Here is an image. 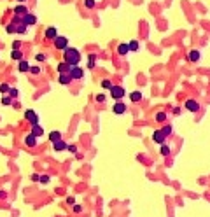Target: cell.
I'll use <instances>...</instances> for the list:
<instances>
[{
  "label": "cell",
  "mask_w": 210,
  "mask_h": 217,
  "mask_svg": "<svg viewBox=\"0 0 210 217\" xmlns=\"http://www.w3.org/2000/svg\"><path fill=\"white\" fill-rule=\"evenodd\" d=\"M65 61L70 65V67H77L79 61H81V53L75 49V47H67L65 51Z\"/></svg>",
  "instance_id": "1"
},
{
  "label": "cell",
  "mask_w": 210,
  "mask_h": 217,
  "mask_svg": "<svg viewBox=\"0 0 210 217\" xmlns=\"http://www.w3.org/2000/svg\"><path fill=\"white\" fill-rule=\"evenodd\" d=\"M53 44H54V47H56V49L65 51V49L68 47V39H67L65 35H58V37L53 40Z\"/></svg>",
  "instance_id": "2"
},
{
  "label": "cell",
  "mask_w": 210,
  "mask_h": 217,
  "mask_svg": "<svg viewBox=\"0 0 210 217\" xmlns=\"http://www.w3.org/2000/svg\"><path fill=\"white\" fill-rule=\"evenodd\" d=\"M124 95H126V91H124V88H123V86H116V84H114V86L110 88V96H112V98L121 100Z\"/></svg>",
  "instance_id": "3"
},
{
  "label": "cell",
  "mask_w": 210,
  "mask_h": 217,
  "mask_svg": "<svg viewBox=\"0 0 210 217\" xmlns=\"http://www.w3.org/2000/svg\"><path fill=\"white\" fill-rule=\"evenodd\" d=\"M68 74H70L72 81H79V79H82V77H84V70H82L79 65H77V67H72Z\"/></svg>",
  "instance_id": "4"
},
{
  "label": "cell",
  "mask_w": 210,
  "mask_h": 217,
  "mask_svg": "<svg viewBox=\"0 0 210 217\" xmlns=\"http://www.w3.org/2000/svg\"><path fill=\"white\" fill-rule=\"evenodd\" d=\"M25 119L30 121L32 126H33V124H39V114H35V110H32V109L25 110Z\"/></svg>",
  "instance_id": "5"
},
{
  "label": "cell",
  "mask_w": 210,
  "mask_h": 217,
  "mask_svg": "<svg viewBox=\"0 0 210 217\" xmlns=\"http://www.w3.org/2000/svg\"><path fill=\"white\" fill-rule=\"evenodd\" d=\"M21 23L23 25H26V26H32V25H35L37 23V18L33 16V14H25V16H21Z\"/></svg>",
  "instance_id": "6"
},
{
  "label": "cell",
  "mask_w": 210,
  "mask_h": 217,
  "mask_svg": "<svg viewBox=\"0 0 210 217\" xmlns=\"http://www.w3.org/2000/svg\"><path fill=\"white\" fill-rule=\"evenodd\" d=\"M184 107H186L188 110H191V112H198V110H200V103H198L196 100H186Z\"/></svg>",
  "instance_id": "7"
},
{
  "label": "cell",
  "mask_w": 210,
  "mask_h": 217,
  "mask_svg": "<svg viewBox=\"0 0 210 217\" xmlns=\"http://www.w3.org/2000/svg\"><path fill=\"white\" fill-rule=\"evenodd\" d=\"M152 140H154L156 144H159V145H161V144H165L166 137L163 135V131H161V130H156V131L152 133Z\"/></svg>",
  "instance_id": "8"
},
{
  "label": "cell",
  "mask_w": 210,
  "mask_h": 217,
  "mask_svg": "<svg viewBox=\"0 0 210 217\" xmlns=\"http://www.w3.org/2000/svg\"><path fill=\"white\" fill-rule=\"evenodd\" d=\"M37 144H39V140H37V137H35V135H32V133H30V135H26V137H25V145H26V147H35Z\"/></svg>",
  "instance_id": "9"
},
{
  "label": "cell",
  "mask_w": 210,
  "mask_h": 217,
  "mask_svg": "<svg viewBox=\"0 0 210 217\" xmlns=\"http://www.w3.org/2000/svg\"><path fill=\"white\" fill-rule=\"evenodd\" d=\"M68 147V144L67 142H63V138L61 140H56V142H53V151H56V152H60V151H65Z\"/></svg>",
  "instance_id": "10"
},
{
  "label": "cell",
  "mask_w": 210,
  "mask_h": 217,
  "mask_svg": "<svg viewBox=\"0 0 210 217\" xmlns=\"http://www.w3.org/2000/svg\"><path fill=\"white\" fill-rule=\"evenodd\" d=\"M44 35H46V39H49V40H54V39L58 37V32H56V28H54V26H49V28H46Z\"/></svg>",
  "instance_id": "11"
},
{
  "label": "cell",
  "mask_w": 210,
  "mask_h": 217,
  "mask_svg": "<svg viewBox=\"0 0 210 217\" xmlns=\"http://www.w3.org/2000/svg\"><path fill=\"white\" fill-rule=\"evenodd\" d=\"M14 14L16 16H25V14H28V7L25 4H19V5L14 7Z\"/></svg>",
  "instance_id": "12"
},
{
  "label": "cell",
  "mask_w": 210,
  "mask_h": 217,
  "mask_svg": "<svg viewBox=\"0 0 210 217\" xmlns=\"http://www.w3.org/2000/svg\"><path fill=\"white\" fill-rule=\"evenodd\" d=\"M56 68H58V72H60V74H68L72 67H70V65H68L67 61H61V63H60V65H58Z\"/></svg>",
  "instance_id": "13"
},
{
  "label": "cell",
  "mask_w": 210,
  "mask_h": 217,
  "mask_svg": "<svg viewBox=\"0 0 210 217\" xmlns=\"http://www.w3.org/2000/svg\"><path fill=\"white\" fill-rule=\"evenodd\" d=\"M200 56H202V54H200V51H198V49H193V51L188 54V60L195 63V61H198V60H200Z\"/></svg>",
  "instance_id": "14"
},
{
  "label": "cell",
  "mask_w": 210,
  "mask_h": 217,
  "mask_svg": "<svg viewBox=\"0 0 210 217\" xmlns=\"http://www.w3.org/2000/svg\"><path fill=\"white\" fill-rule=\"evenodd\" d=\"M112 110H114V114H124V112H126V105H124V103H121V102H117V103L114 105V109H112Z\"/></svg>",
  "instance_id": "15"
},
{
  "label": "cell",
  "mask_w": 210,
  "mask_h": 217,
  "mask_svg": "<svg viewBox=\"0 0 210 217\" xmlns=\"http://www.w3.org/2000/svg\"><path fill=\"white\" fill-rule=\"evenodd\" d=\"M70 82H72V77H70V74H60V84L67 86V84H70Z\"/></svg>",
  "instance_id": "16"
},
{
  "label": "cell",
  "mask_w": 210,
  "mask_h": 217,
  "mask_svg": "<svg viewBox=\"0 0 210 217\" xmlns=\"http://www.w3.org/2000/svg\"><path fill=\"white\" fill-rule=\"evenodd\" d=\"M32 135H35V137H42V135H44L42 126H40V124H33V126H32Z\"/></svg>",
  "instance_id": "17"
},
{
  "label": "cell",
  "mask_w": 210,
  "mask_h": 217,
  "mask_svg": "<svg viewBox=\"0 0 210 217\" xmlns=\"http://www.w3.org/2000/svg\"><path fill=\"white\" fill-rule=\"evenodd\" d=\"M142 98H144V95H142L140 91H133V93L130 95V100H131L133 103H137V102H140Z\"/></svg>",
  "instance_id": "18"
},
{
  "label": "cell",
  "mask_w": 210,
  "mask_h": 217,
  "mask_svg": "<svg viewBox=\"0 0 210 217\" xmlns=\"http://www.w3.org/2000/svg\"><path fill=\"white\" fill-rule=\"evenodd\" d=\"M117 53H119L121 56H126V54L130 53V49H128V44H119V47H117Z\"/></svg>",
  "instance_id": "19"
},
{
  "label": "cell",
  "mask_w": 210,
  "mask_h": 217,
  "mask_svg": "<svg viewBox=\"0 0 210 217\" xmlns=\"http://www.w3.org/2000/svg\"><path fill=\"white\" fill-rule=\"evenodd\" d=\"M11 56H12V60H16V61H21V60H23V53H21L19 49H12Z\"/></svg>",
  "instance_id": "20"
},
{
  "label": "cell",
  "mask_w": 210,
  "mask_h": 217,
  "mask_svg": "<svg viewBox=\"0 0 210 217\" xmlns=\"http://www.w3.org/2000/svg\"><path fill=\"white\" fill-rule=\"evenodd\" d=\"M28 68H30V63L25 61V60H21L19 65H18V70H19V72H28Z\"/></svg>",
  "instance_id": "21"
},
{
  "label": "cell",
  "mask_w": 210,
  "mask_h": 217,
  "mask_svg": "<svg viewBox=\"0 0 210 217\" xmlns=\"http://www.w3.org/2000/svg\"><path fill=\"white\" fill-rule=\"evenodd\" d=\"M138 46H140V44H138L137 40H130V42H128V49H130V53L138 51Z\"/></svg>",
  "instance_id": "22"
},
{
  "label": "cell",
  "mask_w": 210,
  "mask_h": 217,
  "mask_svg": "<svg viewBox=\"0 0 210 217\" xmlns=\"http://www.w3.org/2000/svg\"><path fill=\"white\" fill-rule=\"evenodd\" d=\"M61 138H63V137H61L60 131H51V133H49V140H51V142H56V140H61Z\"/></svg>",
  "instance_id": "23"
},
{
  "label": "cell",
  "mask_w": 210,
  "mask_h": 217,
  "mask_svg": "<svg viewBox=\"0 0 210 217\" xmlns=\"http://www.w3.org/2000/svg\"><path fill=\"white\" fill-rule=\"evenodd\" d=\"M95 63H96V54H89V56H88V68L91 70V68L95 67Z\"/></svg>",
  "instance_id": "24"
},
{
  "label": "cell",
  "mask_w": 210,
  "mask_h": 217,
  "mask_svg": "<svg viewBox=\"0 0 210 217\" xmlns=\"http://www.w3.org/2000/svg\"><path fill=\"white\" fill-rule=\"evenodd\" d=\"M170 151H172V149H170L166 144H161V145H159V152H161L163 156H170Z\"/></svg>",
  "instance_id": "25"
},
{
  "label": "cell",
  "mask_w": 210,
  "mask_h": 217,
  "mask_svg": "<svg viewBox=\"0 0 210 217\" xmlns=\"http://www.w3.org/2000/svg\"><path fill=\"white\" fill-rule=\"evenodd\" d=\"M16 33H19V35H25V33H26V25L19 23V25L16 26Z\"/></svg>",
  "instance_id": "26"
},
{
  "label": "cell",
  "mask_w": 210,
  "mask_h": 217,
  "mask_svg": "<svg viewBox=\"0 0 210 217\" xmlns=\"http://www.w3.org/2000/svg\"><path fill=\"white\" fill-rule=\"evenodd\" d=\"M156 121H158V123L166 121V112H158V114H156Z\"/></svg>",
  "instance_id": "27"
},
{
  "label": "cell",
  "mask_w": 210,
  "mask_h": 217,
  "mask_svg": "<svg viewBox=\"0 0 210 217\" xmlns=\"http://www.w3.org/2000/svg\"><path fill=\"white\" fill-rule=\"evenodd\" d=\"M161 131H163V135H165V137H170V135H172V126H170V124H166V126H163V128H161Z\"/></svg>",
  "instance_id": "28"
},
{
  "label": "cell",
  "mask_w": 210,
  "mask_h": 217,
  "mask_svg": "<svg viewBox=\"0 0 210 217\" xmlns=\"http://www.w3.org/2000/svg\"><path fill=\"white\" fill-rule=\"evenodd\" d=\"M16 26H18V25H14V23L7 25V26H5V32H7V33H16Z\"/></svg>",
  "instance_id": "29"
},
{
  "label": "cell",
  "mask_w": 210,
  "mask_h": 217,
  "mask_svg": "<svg viewBox=\"0 0 210 217\" xmlns=\"http://www.w3.org/2000/svg\"><path fill=\"white\" fill-rule=\"evenodd\" d=\"M112 86H114V84H112L109 79H103V81H102V88H103V89H110Z\"/></svg>",
  "instance_id": "30"
},
{
  "label": "cell",
  "mask_w": 210,
  "mask_h": 217,
  "mask_svg": "<svg viewBox=\"0 0 210 217\" xmlns=\"http://www.w3.org/2000/svg\"><path fill=\"white\" fill-rule=\"evenodd\" d=\"M9 89H11V86L7 84V82H4V84H0V93H9Z\"/></svg>",
  "instance_id": "31"
},
{
  "label": "cell",
  "mask_w": 210,
  "mask_h": 217,
  "mask_svg": "<svg viewBox=\"0 0 210 217\" xmlns=\"http://www.w3.org/2000/svg\"><path fill=\"white\" fill-rule=\"evenodd\" d=\"M28 72H30V74H33V75H39V74H40V68H39V67H32V65H30Z\"/></svg>",
  "instance_id": "32"
},
{
  "label": "cell",
  "mask_w": 210,
  "mask_h": 217,
  "mask_svg": "<svg viewBox=\"0 0 210 217\" xmlns=\"http://www.w3.org/2000/svg\"><path fill=\"white\" fill-rule=\"evenodd\" d=\"M11 103H12L11 96H2V105H11Z\"/></svg>",
  "instance_id": "33"
},
{
  "label": "cell",
  "mask_w": 210,
  "mask_h": 217,
  "mask_svg": "<svg viewBox=\"0 0 210 217\" xmlns=\"http://www.w3.org/2000/svg\"><path fill=\"white\" fill-rule=\"evenodd\" d=\"M84 5H86L88 9H93V7L96 5V2H95V0H84Z\"/></svg>",
  "instance_id": "34"
},
{
  "label": "cell",
  "mask_w": 210,
  "mask_h": 217,
  "mask_svg": "<svg viewBox=\"0 0 210 217\" xmlns=\"http://www.w3.org/2000/svg\"><path fill=\"white\" fill-rule=\"evenodd\" d=\"M18 95H19V93H18L16 88H11V89H9V96H11V98H16Z\"/></svg>",
  "instance_id": "35"
},
{
  "label": "cell",
  "mask_w": 210,
  "mask_h": 217,
  "mask_svg": "<svg viewBox=\"0 0 210 217\" xmlns=\"http://www.w3.org/2000/svg\"><path fill=\"white\" fill-rule=\"evenodd\" d=\"M105 100H107V96H105V95H96V102H98V103H103Z\"/></svg>",
  "instance_id": "36"
},
{
  "label": "cell",
  "mask_w": 210,
  "mask_h": 217,
  "mask_svg": "<svg viewBox=\"0 0 210 217\" xmlns=\"http://www.w3.org/2000/svg\"><path fill=\"white\" fill-rule=\"evenodd\" d=\"M39 182H42V184H47V182H49V175H40Z\"/></svg>",
  "instance_id": "37"
},
{
  "label": "cell",
  "mask_w": 210,
  "mask_h": 217,
  "mask_svg": "<svg viewBox=\"0 0 210 217\" xmlns=\"http://www.w3.org/2000/svg\"><path fill=\"white\" fill-rule=\"evenodd\" d=\"M11 23H14V25H19V23H21V16H16V14H14V18H12V21H11Z\"/></svg>",
  "instance_id": "38"
},
{
  "label": "cell",
  "mask_w": 210,
  "mask_h": 217,
  "mask_svg": "<svg viewBox=\"0 0 210 217\" xmlns=\"http://www.w3.org/2000/svg\"><path fill=\"white\" fill-rule=\"evenodd\" d=\"M21 47V40H14L12 42V49H19Z\"/></svg>",
  "instance_id": "39"
},
{
  "label": "cell",
  "mask_w": 210,
  "mask_h": 217,
  "mask_svg": "<svg viewBox=\"0 0 210 217\" xmlns=\"http://www.w3.org/2000/svg\"><path fill=\"white\" fill-rule=\"evenodd\" d=\"M67 203H68V205H75V198H74V196H68V198H67Z\"/></svg>",
  "instance_id": "40"
},
{
  "label": "cell",
  "mask_w": 210,
  "mask_h": 217,
  "mask_svg": "<svg viewBox=\"0 0 210 217\" xmlns=\"http://www.w3.org/2000/svg\"><path fill=\"white\" fill-rule=\"evenodd\" d=\"M67 149H68V151H70L72 154H75V152H77V147H75V145H68Z\"/></svg>",
  "instance_id": "41"
},
{
  "label": "cell",
  "mask_w": 210,
  "mask_h": 217,
  "mask_svg": "<svg viewBox=\"0 0 210 217\" xmlns=\"http://www.w3.org/2000/svg\"><path fill=\"white\" fill-rule=\"evenodd\" d=\"M35 58H37V61H44V60H46V56H44V54H37Z\"/></svg>",
  "instance_id": "42"
},
{
  "label": "cell",
  "mask_w": 210,
  "mask_h": 217,
  "mask_svg": "<svg viewBox=\"0 0 210 217\" xmlns=\"http://www.w3.org/2000/svg\"><path fill=\"white\" fill-rule=\"evenodd\" d=\"M39 179H40V175H37V173H33V175H32V180H35V182H37Z\"/></svg>",
  "instance_id": "43"
},
{
  "label": "cell",
  "mask_w": 210,
  "mask_h": 217,
  "mask_svg": "<svg viewBox=\"0 0 210 217\" xmlns=\"http://www.w3.org/2000/svg\"><path fill=\"white\" fill-rule=\"evenodd\" d=\"M7 195H5V191H0V198H5Z\"/></svg>",
  "instance_id": "44"
},
{
  "label": "cell",
  "mask_w": 210,
  "mask_h": 217,
  "mask_svg": "<svg viewBox=\"0 0 210 217\" xmlns=\"http://www.w3.org/2000/svg\"><path fill=\"white\" fill-rule=\"evenodd\" d=\"M18 2H19V4H21V2H26V0H18Z\"/></svg>",
  "instance_id": "45"
}]
</instances>
